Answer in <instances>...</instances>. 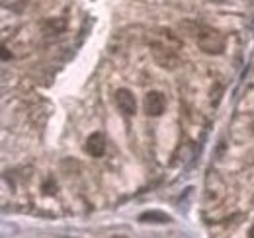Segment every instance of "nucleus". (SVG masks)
<instances>
[{
  "label": "nucleus",
  "mask_w": 254,
  "mask_h": 238,
  "mask_svg": "<svg viewBox=\"0 0 254 238\" xmlns=\"http://www.w3.org/2000/svg\"><path fill=\"white\" fill-rule=\"evenodd\" d=\"M84 149H86V152H88L90 156L100 158V156L106 152V137H104L102 133H92V135L88 137Z\"/></svg>",
  "instance_id": "obj_5"
},
{
  "label": "nucleus",
  "mask_w": 254,
  "mask_h": 238,
  "mask_svg": "<svg viewBox=\"0 0 254 238\" xmlns=\"http://www.w3.org/2000/svg\"><path fill=\"white\" fill-rule=\"evenodd\" d=\"M151 53H153L155 60L159 62L162 68H176L180 64V59H178L176 51L168 43H164V41H155L151 45Z\"/></svg>",
  "instance_id": "obj_2"
},
{
  "label": "nucleus",
  "mask_w": 254,
  "mask_h": 238,
  "mask_svg": "<svg viewBox=\"0 0 254 238\" xmlns=\"http://www.w3.org/2000/svg\"><path fill=\"white\" fill-rule=\"evenodd\" d=\"M139 219H141L143 223H168V221H170V219H168V215H164V213H159V211L143 213Z\"/></svg>",
  "instance_id": "obj_6"
},
{
  "label": "nucleus",
  "mask_w": 254,
  "mask_h": 238,
  "mask_svg": "<svg viewBox=\"0 0 254 238\" xmlns=\"http://www.w3.org/2000/svg\"><path fill=\"white\" fill-rule=\"evenodd\" d=\"M164 108H166V100H164V96L160 92H149L147 94V98H145V112H147V116L159 118L160 114L164 112Z\"/></svg>",
  "instance_id": "obj_4"
},
{
  "label": "nucleus",
  "mask_w": 254,
  "mask_h": 238,
  "mask_svg": "<svg viewBox=\"0 0 254 238\" xmlns=\"http://www.w3.org/2000/svg\"><path fill=\"white\" fill-rule=\"evenodd\" d=\"M116 104L120 108V112H124L126 116H133L137 112V102H135V96L133 92L127 88H120L116 92Z\"/></svg>",
  "instance_id": "obj_3"
},
{
  "label": "nucleus",
  "mask_w": 254,
  "mask_h": 238,
  "mask_svg": "<svg viewBox=\"0 0 254 238\" xmlns=\"http://www.w3.org/2000/svg\"><path fill=\"white\" fill-rule=\"evenodd\" d=\"M10 57H12V53H8V47H2V59L8 60Z\"/></svg>",
  "instance_id": "obj_8"
},
{
  "label": "nucleus",
  "mask_w": 254,
  "mask_h": 238,
  "mask_svg": "<svg viewBox=\"0 0 254 238\" xmlns=\"http://www.w3.org/2000/svg\"><path fill=\"white\" fill-rule=\"evenodd\" d=\"M45 28L49 33H61L64 30V20H49L45 24Z\"/></svg>",
  "instance_id": "obj_7"
},
{
  "label": "nucleus",
  "mask_w": 254,
  "mask_h": 238,
  "mask_svg": "<svg viewBox=\"0 0 254 238\" xmlns=\"http://www.w3.org/2000/svg\"><path fill=\"white\" fill-rule=\"evenodd\" d=\"M180 28H184V31L197 43V47L203 53H207V55H221L223 53L225 37L215 28L201 24V22H184V24H180Z\"/></svg>",
  "instance_id": "obj_1"
}]
</instances>
